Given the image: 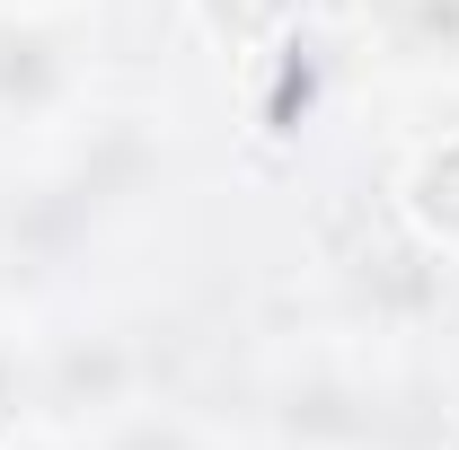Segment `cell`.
Instances as JSON below:
<instances>
[{"mask_svg": "<svg viewBox=\"0 0 459 450\" xmlns=\"http://www.w3.org/2000/svg\"><path fill=\"white\" fill-rule=\"evenodd\" d=\"M398 203H406V221H415L424 247H451V256H459V133L433 142V151H415Z\"/></svg>", "mask_w": 459, "mask_h": 450, "instance_id": "6da1fadb", "label": "cell"}, {"mask_svg": "<svg viewBox=\"0 0 459 450\" xmlns=\"http://www.w3.org/2000/svg\"><path fill=\"white\" fill-rule=\"evenodd\" d=\"M300 9H309V0H195V27H204L221 54H274Z\"/></svg>", "mask_w": 459, "mask_h": 450, "instance_id": "7a4b0ae2", "label": "cell"}, {"mask_svg": "<svg viewBox=\"0 0 459 450\" xmlns=\"http://www.w3.org/2000/svg\"><path fill=\"white\" fill-rule=\"evenodd\" d=\"M318 107V62L300 45H274V98H265V133H300V115Z\"/></svg>", "mask_w": 459, "mask_h": 450, "instance_id": "3957f363", "label": "cell"}, {"mask_svg": "<svg viewBox=\"0 0 459 450\" xmlns=\"http://www.w3.org/2000/svg\"><path fill=\"white\" fill-rule=\"evenodd\" d=\"M451 450H459V442H451Z\"/></svg>", "mask_w": 459, "mask_h": 450, "instance_id": "277c9868", "label": "cell"}]
</instances>
